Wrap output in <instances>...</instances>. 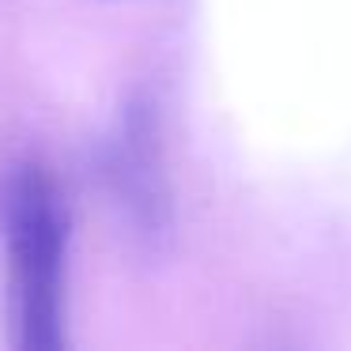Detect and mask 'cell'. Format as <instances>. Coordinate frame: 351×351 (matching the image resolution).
Wrapping results in <instances>:
<instances>
[{"instance_id":"6da1fadb","label":"cell","mask_w":351,"mask_h":351,"mask_svg":"<svg viewBox=\"0 0 351 351\" xmlns=\"http://www.w3.org/2000/svg\"><path fill=\"white\" fill-rule=\"evenodd\" d=\"M0 238L8 261V325L19 351L64 348L69 212L38 162L0 174Z\"/></svg>"},{"instance_id":"7a4b0ae2","label":"cell","mask_w":351,"mask_h":351,"mask_svg":"<svg viewBox=\"0 0 351 351\" xmlns=\"http://www.w3.org/2000/svg\"><path fill=\"white\" fill-rule=\"evenodd\" d=\"M106 178L129 219L144 234H159L167 223V189L155 155V129L144 106H132L117 125L106 147Z\"/></svg>"}]
</instances>
